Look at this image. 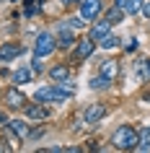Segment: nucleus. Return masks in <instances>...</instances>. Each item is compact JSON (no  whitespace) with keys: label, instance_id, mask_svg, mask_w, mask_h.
Returning <instances> with one entry per match:
<instances>
[{"label":"nucleus","instance_id":"obj_22","mask_svg":"<svg viewBox=\"0 0 150 153\" xmlns=\"http://www.w3.org/2000/svg\"><path fill=\"white\" fill-rule=\"evenodd\" d=\"M83 24H86V18H83V16H75V18H70V26H72V29H80Z\"/></svg>","mask_w":150,"mask_h":153},{"label":"nucleus","instance_id":"obj_11","mask_svg":"<svg viewBox=\"0 0 150 153\" xmlns=\"http://www.w3.org/2000/svg\"><path fill=\"white\" fill-rule=\"evenodd\" d=\"M109 29H111V24L103 18V21H98V24H93V29H91V39H96V42H101L106 34H109Z\"/></svg>","mask_w":150,"mask_h":153},{"label":"nucleus","instance_id":"obj_16","mask_svg":"<svg viewBox=\"0 0 150 153\" xmlns=\"http://www.w3.org/2000/svg\"><path fill=\"white\" fill-rule=\"evenodd\" d=\"M134 151H142V153L150 151V127H145L140 132V140H137V148H134Z\"/></svg>","mask_w":150,"mask_h":153},{"label":"nucleus","instance_id":"obj_23","mask_svg":"<svg viewBox=\"0 0 150 153\" xmlns=\"http://www.w3.org/2000/svg\"><path fill=\"white\" fill-rule=\"evenodd\" d=\"M44 135V127H39V130H31V132H29V137H31V140H36V137H41Z\"/></svg>","mask_w":150,"mask_h":153},{"label":"nucleus","instance_id":"obj_5","mask_svg":"<svg viewBox=\"0 0 150 153\" xmlns=\"http://www.w3.org/2000/svg\"><path fill=\"white\" fill-rule=\"evenodd\" d=\"M72 44H75V34H72V26L60 24V29H57V47L67 49V47H72Z\"/></svg>","mask_w":150,"mask_h":153},{"label":"nucleus","instance_id":"obj_1","mask_svg":"<svg viewBox=\"0 0 150 153\" xmlns=\"http://www.w3.org/2000/svg\"><path fill=\"white\" fill-rule=\"evenodd\" d=\"M137 140H140V132L132 127V125H122V127L114 130L111 135V143L117 151H134L137 148Z\"/></svg>","mask_w":150,"mask_h":153},{"label":"nucleus","instance_id":"obj_14","mask_svg":"<svg viewBox=\"0 0 150 153\" xmlns=\"http://www.w3.org/2000/svg\"><path fill=\"white\" fill-rule=\"evenodd\" d=\"M49 78L57 83H62V81H70V70L65 68V65H55L52 70H49Z\"/></svg>","mask_w":150,"mask_h":153},{"label":"nucleus","instance_id":"obj_19","mask_svg":"<svg viewBox=\"0 0 150 153\" xmlns=\"http://www.w3.org/2000/svg\"><path fill=\"white\" fill-rule=\"evenodd\" d=\"M122 16H124V10L119 8V5H114V8H111L109 13H106V21H109V24L114 26V24H119V21H122Z\"/></svg>","mask_w":150,"mask_h":153},{"label":"nucleus","instance_id":"obj_7","mask_svg":"<svg viewBox=\"0 0 150 153\" xmlns=\"http://www.w3.org/2000/svg\"><path fill=\"white\" fill-rule=\"evenodd\" d=\"M134 81L137 83H148L150 81V60H137L134 62Z\"/></svg>","mask_w":150,"mask_h":153},{"label":"nucleus","instance_id":"obj_13","mask_svg":"<svg viewBox=\"0 0 150 153\" xmlns=\"http://www.w3.org/2000/svg\"><path fill=\"white\" fill-rule=\"evenodd\" d=\"M47 109H44V106H41V101L39 104H29L26 106V117H29V120H47Z\"/></svg>","mask_w":150,"mask_h":153},{"label":"nucleus","instance_id":"obj_20","mask_svg":"<svg viewBox=\"0 0 150 153\" xmlns=\"http://www.w3.org/2000/svg\"><path fill=\"white\" fill-rule=\"evenodd\" d=\"M98 44H101L103 49H114V47H119V36H114V34H106V36H103L101 42H98Z\"/></svg>","mask_w":150,"mask_h":153},{"label":"nucleus","instance_id":"obj_8","mask_svg":"<svg viewBox=\"0 0 150 153\" xmlns=\"http://www.w3.org/2000/svg\"><path fill=\"white\" fill-rule=\"evenodd\" d=\"M24 101H26V96L18 88H8V91H5V104H8L10 109H21Z\"/></svg>","mask_w":150,"mask_h":153},{"label":"nucleus","instance_id":"obj_15","mask_svg":"<svg viewBox=\"0 0 150 153\" xmlns=\"http://www.w3.org/2000/svg\"><path fill=\"white\" fill-rule=\"evenodd\" d=\"M8 125L13 127V132H16V135L21 137V140H26V137H29V132H31V130H29V125H26L24 120H10Z\"/></svg>","mask_w":150,"mask_h":153},{"label":"nucleus","instance_id":"obj_18","mask_svg":"<svg viewBox=\"0 0 150 153\" xmlns=\"http://www.w3.org/2000/svg\"><path fill=\"white\" fill-rule=\"evenodd\" d=\"M29 81H31V70H29V68H21V70L13 73V83H18V86H24V83H29Z\"/></svg>","mask_w":150,"mask_h":153},{"label":"nucleus","instance_id":"obj_27","mask_svg":"<svg viewBox=\"0 0 150 153\" xmlns=\"http://www.w3.org/2000/svg\"><path fill=\"white\" fill-rule=\"evenodd\" d=\"M8 3H16V0H8Z\"/></svg>","mask_w":150,"mask_h":153},{"label":"nucleus","instance_id":"obj_4","mask_svg":"<svg viewBox=\"0 0 150 153\" xmlns=\"http://www.w3.org/2000/svg\"><path fill=\"white\" fill-rule=\"evenodd\" d=\"M93 49H96V39H91V36H86V39H80L78 42V47H75V60L78 62H83V60H88V57L93 55Z\"/></svg>","mask_w":150,"mask_h":153},{"label":"nucleus","instance_id":"obj_6","mask_svg":"<svg viewBox=\"0 0 150 153\" xmlns=\"http://www.w3.org/2000/svg\"><path fill=\"white\" fill-rule=\"evenodd\" d=\"M98 13H101V0H83L80 3V16L83 18L93 21V18H98Z\"/></svg>","mask_w":150,"mask_h":153},{"label":"nucleus","instance_id":"obj_25","mask_svg":"<svg viewBox=\"0 0 150 153\" xmlns=\"http://www.w3.org/2000/svg\"><path fill=\"white\" fill-rule=\"evenodd\" d=\"M142 13H145V18H150V3H148V5H142Z\"/></svg>","mask_w":150,"mask_h":153},{"label":"nucleus","instance_id":"obj_26","mask_svg":"<svg viewBox=\"0 0 150 153\" xmlns=\"http://www.w3.org/2000/svg\"><path fill=\"white\" fill-rule=\"evenodd\" d=\"M62 3H65V5H70V3H75V0H62Z\"/></svg>","mask_w":150,"mask_h":153},{"label":"nucleus","instance_id":"obj_10","mask_svg":"<svg viewBox=\"0 0 150 153\" xmlns=\"http://www.w3.org/2000/svg\"><path fill=\"white\" fill-rule=\"evenodd\" d=\"M101 75L109 78V81H114V78L119 75V62L117 60H103L101 62Z\"/></svg>","mask_w":150,"mask_h":153},{"label":"nucleus","instance_id":"obj_12","mask_svg":"<svg viewBox=\"0 0 150 153\" xmlns=\"http://www.w3.org/2000/svg\"><path fill=\"white\" fill-rule=\"evenodd\" d=\"M18 55H21V47H18V44H3V47H0V60H3V62L16 60Z\"/></svg>","mask_w":150,"mask_h":153},{"label":"nucleus","instance_id":"obj_9","mask_svg":"<svg viewBox=\"0 0 150 153\" xmlns=\"http://www.w3.org/2000/svg\"><path fill=\"white\" fill-rule=\"evenodd\" d=\"M114 5H119L127 16H132V13H140L142 10V0H114Z\"/></svg>","mask_w":150,"mask_h":153},{"label":"nucleus","instance_id":"obj_2","mask_svg":"<svg viewBox=\"0 0 150 153\" xmlns=\"http://www.w3.org/2000/svg\"><path fill=\"white\" fill-rule=\"evenodd\" d=\"M55 47H57V42H55V36H52V34H39V36H36V42H34V55L39 57V60H44L47 55H52V52H55Z\"/></svg>","mask_w":150,"mask_h":153},{"label":"nucleus","instance_id":"obj_17","mask_svg":"<svg viewBox=\"0 0 150 153\" xmlns=\"http://www.w3.org/2000/svg\"><path fill=\"white\" fill-rule=\"evenodd\" d=\"M39 10H41V0H26V5H24V13H26V18L36 16Z\"/></svg>","mask_w":150,"mask_h":153},{"label":"nucleus","instance_id":"obj_24","mask_svg":"<svg viewBox=\"0 0 150 153\" xmlns=\"http://www.w3.org/2000/svg\"><path fill=\"white\" fill-rule=\"evenodd\" d=\"M124 49H127V52H132V49H137V42H134V39L124 42Z\"/></svg>","mask_w":150,"mask_h":153},{"label":"nucleus","instance_id":"obj_21","mask_svg":"<svg viewBox=\"0 0 150 153\" xmlns=\"http://www.w3.org/2000/svg\"><path fill=\"white\" fill-rule=\"evenodd\" d=\"M109 78H103V75H96L93 81H91V88H96V91H103V88H109Z\"/></svg>","mask_w":150,"mask_h":153},{"label":"nucleus","instance_id":"obj_3","mask_svg":"<svg viewBox=\"0 0 150 153\" xmlns=\"http://www.w3.org/2000/svg\"><path fill=\"white\" fill-rule=\"evenodd\" d=\"M103 117H106V106L103 104H91L86 112H83V122H86V125H98Z\"/></svg>","mask_w":150,"mask_h":153}]
</instances>
